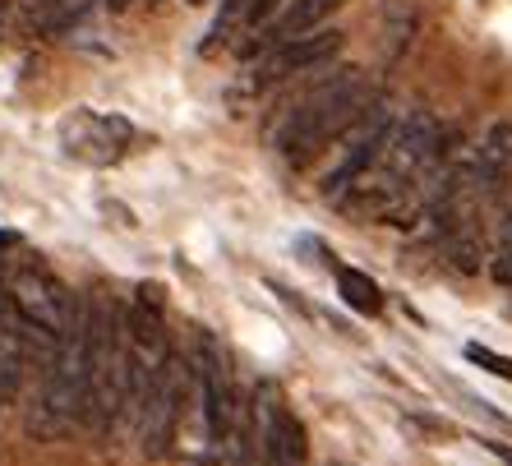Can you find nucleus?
I'll return each instance as SVG.
<instances>
[{"label": "nucleus", "instance_id": "nucleus-9", "mask_svg": "<svg viewBox=\"0 0 512 466\" xmlns=\"http://www.w3.org/2000/svg\"><path fill=\"white\" fill-rule=\"evenodd\" d=\"M60 139H65V153L70 157L93 162V167H107V162H116V157L125 153V144L134 139V130H130V120H120V116L74 111V116L65 120V130H60Z\"/></svg>", "mask_w": 512, "mask_h": 466}, {"label": "nucleus", "instance_id": "nucleus-6", "mask_svg": "<svg viewBox=\"0 0 512 466\" xmlns=\"http://www.w3.org/2000/svg\"><path fill=\"white\" fill-rule=\"evenodd\" d=\"M337 51H342V33H337V28H310V33L268 42L259 65L250 70V88H273V84L296 79V74H310V70H319V65H328Z\"/></svg>", "mask_w": 512, "mask_h": 466}, {"label": "nucleus", "instance_id": "nucleus-1", "mask_svg": "<svg viewBox=\"0 0 512 466\" xmlns=\"http://www.w3.org/2000/svg\"><path fill=\"white\" fill-rule=\"evenodd\" d=\"M443 157V130L429 111H406L393 116L388 139H383L379 157L360 171L333 204L356 222H397L406 194L420 185L434 162Z\"/></svg>", "mask_w": 512, "mask_h": 466}, {"label": "nucleus", "instance_id": "nucleus-3", "mask_svg": "<svg viewBox=\"0 0 512 466\" xmlns=\"http://www.w3.org/2000/svg\"><path fill=\"white\" fill-rule=\"evenodd\" d=\"M125 388H130L125 310L107 291H97L84 305V420L93 430H107L125 411Z\"/></svg>", "mask_w": 512, "mask_h": 466}, {"label": "nucleus", "instance_id": "nucleus-8", "mask_svg": "<svg viewBox=\"0 0 512 466\" xmlns=\"http://www.w3.org/2000/svg\"><path fill=\"white\" fill-rule=\"evenodd\" d=\"M388 125H393V116L374 102L365 116L351 125V130L342 134L333 144V162H328V171H323V180H319V190L328 194V199H337V194L351 185V180L360 176V171L370 167L374 157H379V148H383V139H388Z\"/></svg>", "mask_w": 512, "mask_h": 466}, {"label": "nucleus", "instance_id": "nucleus-4", "mask_svg": "<svg viewBox=\"0 0 512 466\" xmlns=\"http://www.w3.org/2000/svg\"><path fill=\"white\" fill-rule=\"evenodd\" d=\"M5 300H10V310L19 314L28 328H42V333H51V337H60L84 314V300L74 296L42 259L10 263V273H5Z\"/></svg>", "mask_w": 512, "mask_h": 466}, {"label": "nucleus", "instance_id": "nucleus-14", "mask_svg": "<svg viewBox=\"0 0 512 466\" xmlns=\"http://www.w3.org/2000/svg\"><path fill=\"white\" fill-rule=\"evenodd\" d=\"M277 5H282V0H250V5H245V24H250V28L268 24V19L277 14Z\"/></svg>", "mask_w": 512, "mask_h": 466}, {"label": "nucleus", "instance_id": "nucleus-13", "mask_svg": "<svg viewBox=\"0 0 512 466\" xmlns=\"http://www.w3.org/2000/svg\"><path fill=\"white\" fill-rule=\"evenodd\" d=\"M466 360H471V365H480V370L499 374V379H508V383H512V360H508V356H499V351H489V347H480V342H471V347H466Z\"/></svg>", "mask_w": 512, "mask_h": 466}, {"label": "nucleus", "instance_id": "nucleus-16", "mask_svg": "<svg viewBox=\"0 0 512 466\" xmlns=\"http://www.w3.org/2000/svg\"><path fill=\"white\" fill-rule=\"evenodd\" d=\"M130 5H134V0H107V10H116V14H120V10H130Z\"/></svg>", "mask_w": 512, "mask_h": 466}, {"label": "nucleus", "instance_id": "nucleus-7", "mask_svg": "<svg viewBox=\"0 0 512 466\" xmlns=\"http://www.w3.org/2000/svg\"><path fill=\"white\" fill-rule=\"evenodd\" d=\"M254 453L259 466H305V425H300L291 411H286L282 393L273 383H259L254 393Z\"/></svg>", "mask_w": 512, "mask_h": 466}, {"label": "nucleus", "instance_id": "nucleus-17", "mask_svg": "<svg viewBox=\"0 0 512 466\" xmlns=\"http://www.w3.org/2000/svg\"><path fill=\"white\" fill-rule=\"evenodd\" d=\"M185 5H203V0H185Z\"/></svg>", "mask_w": 512, "mask_h": 466}, {"label": "nucleus", "instance_id": "nucleus-10", "mask_svg": "<svg viewBox=\"0 0 512 466\" xmlns=\"http://www.w3.org/2000/svg\"><path fill=\"white\" fill-rule=\"evenodd\" d=\"M346 5V0H286V10L268 19V33H263V47L268 42H282V37H296V33H310L319 28L328 14Z\"/></svg>", "mask_w": 512, "mask_h": 466}, {"label": "nucleus", "instance_id": "nucleus-12", "mask_svg": "<svg viewBox=\"0 0 512 466\" xmlns=\"http://www.w3.org/2000/svg\"><path fill=\"white\" fill-rule=\"evenodd\" d=\"M337 291H342V300L356 314H379L383 310L379 287H374L365 273H356V268H337Z\"/></svg>", "mask_w": 512, "mask_h": 466}, {"label": "nucleus", "instance_id": "nucleus-11", "mask_svg": "<svg viewBox=\"0 0 512 466\" xmlns=\"http://www.w3.org/2000/svg\"><path fill=\"white\" fill-rule=\"evenodd\" d=\"M489 273H494L499 287H512V171L499 194V222H494V259H489Z\"/></svg>", "mask_w": 512, "mask_h": 466}, {"label": "nucleus", "instance_id": "nucleus-15", "mask_svg": "<svg viewBox=\"0 0 512 466\" xmlns=\"http://www.w3.org/2000/svg\"><path fill=\"white\" fill-rule=\"evenodd\" d=\"M485 448H489V453H494V457H503V462L512 466V448H508V443H494V439H485Z\"/></svg>", "mask_w": 512, "mask_h": 466}, {"label": "nucleus", "instance_id": "nucleus-5", "mask_svg": "<svg viewBox=\"0 0 512 466\" xmlns=\"http://www.w3.org/2000/svg\"><path fill=\"white\" fill-rule=\"evenodd\" d=\"M185 388H190V365L180 356H171L162 370L148 379L143 388V402H139V439H143V453L148 457H162L176 439V425H180V407H185Z\"/></svg>", "mask_w": 512, "mask_h": 466}, {"label": "nucleus", "instance_id": "nucleus-2", "mask_svg": "<svg viewBox=\"0 0 512 466\" xmlns=\"http://www.w3.org/2000/svg\"><path fill=\"white\" fill-rule=\"evenodd\" d=\"M374 102H379V93H374L370 74H360V70L333 74L328 84L305 93L296 107L282 116V125L273 130L277 153H282L291 167H310L314 157L328 153Z\"/></svg>", "mask_w": 512, "mask_h": 466}]
</instances>
